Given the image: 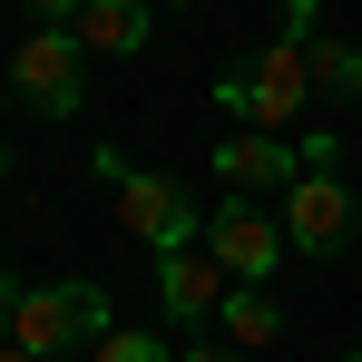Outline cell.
Masks as SVG:
<instances>
[{"mask_svg":"<svg viewBox=\"0 0 362 362\" xmlns=\"http://www.w3.org/2000/svg\"><path fill=\"white\" fill-rule=\"evenodd\" d=\"M216 108H235L245 127H264V137H284V127L313 108V69H303V40H255L245 59L216 69Z\"/></svg>","mask_w":362,"mask_h":362,"instance_id":"6da1fadb","label":"cell"},{"mask_svg":"<svg viewBox=\"0 0 362 362\" xmlns=\"http://www.w3.org/2000/svg\"><path fill=\"white\" fill-rule=\"evenodd\" d=\"M98 177L118 186V226L137 245H157V255H186V245L206 235V206H196V186L157 177V167H127L118 147H98Z\"/></svg>","mask_w":362,"mask_h":362,"instance_id":"7a4b0ae2","label":"cell"},{"mask_svg":"<svg viewBox=\"0 0 362 362\" xmlns=\"http://www.w3.org/2000/svg\"><path fill=\"white\" fill-rule=\"evenodd\" d=\"M118 323H108V294L78 274V284H30L20 313H10V343L30 362H59V353H98Z\"/></svg>","mask_w":362,"mask_h":362,"instance_id":"3957f363","label":"cell"},{"mask_svg":"<svg viewBox=\"0 0 362 362\" xmlns=\"http://www.w3.org/2000/svg\"><path fill=\"white\" fill-rule=\"evenodd\" d=\"M353 186H343V147H333V137H323V127H313V137H303V177L284 186V245H294V255H333V245L353 235Z\"/></svg>","mask_w":362,"mask_h":362,"instance_id":"277c9868","label":"cell"},{"mask_svg":"<svg viewBox=\"0 0 362 362\" xmlns=\"http://www.w3.org/2000/svg\"><path fill=\"white\" fill-rule=\"evenodd\" d=\"M78 30H30L20 49H10V88L40 108V118H78L88 108V78H78Z\"/></svg>","mask_w":362,"mask_h":362,"instance_id":"5b68a950","label":"cell"},{"mask_svg":"<svg viewBox=\"0 0 362 362\" xmlns=\"http://www.w3.org/2000/svg\"><path fill=\"white\" fill-rule=\"evenodd\" d=\"M206 255L226 264V284H264L294 245H284V216H264L255 196H226V206L206 216Z\"/></svg>","mask_w":362,"mask_h":362,"instance_id":"8992f818","label":"cell"},{"mask_svg":"<svg viewBox=\"0 0 362 362\" xmlns=\"http://www.w3.org/2000/svg\"><path fill=\"white\" fill-rule=\"evenodd\" d=\"M226 264L206 255V245H186V255H157V313L177 323V333H196V323H216L226 313Z\"/></svg>","mask_w":362,"mask_h":362,"instance_id":"52a82bcc","label":"cell"},{"mask_svg":"<svg viewBox=\"0 0 362 362\" xmlns=\"http://www.w3.org/2000/svg\"><path fill=\"white\" fill-rule=\"evenodd\" d=\"M216 177L235 186V196L294 186L303 177V147H294V137H264V127H226V137H216Z\"/></svg>","mask_w":362,"mask_h":362,"instance_id":"ba28073f","label":"cell"},{"mask_svg":"<svg viewBox=\"0 0 362 362\" xmlns=\"http://www.w3.org/2000/svg\"><path fill=\"white\" fill-rule=\"evenodd\" d=\"M147 20H157V0H88V10H78V49L137 59V49H147Z\"/></svg>","mask_w":362,"mask_h":362,"instance_id":"9c48e42d","label":"cell"},{"mask_svg":"<svg viewBox=\"0 0 362 362\" xmlns=\"http://www.w3.org/2000/svg\"><path fill=\"white\" fill-rule=\"evenodd\" d=\"M216 323H226V343H235V353H274V343H284V303L264 294V284H235Z\"/></svg>","mask_w":362,"mask_h":362,"instance_id":"30bf717a","label":"cell"},{"mask_svg":"<svg viewBox=\"0 0 362 362\" xmlns=\"http://www.w3.org/2000/svg\"><path fill=\"white\" fill-rule=\"evenodd\" d=\"M303 69H313V88H323V98H362V49H353V40L313 30V40H303Z\"/></svg>","mask_w":362,"mask_h":362,"instance_id":"8fae6325","label":"cell"},{"mask_svg":"<svg viewBox=\"0 0 362 362\" xmlns=\"http://www.w3.org/2000/svg\"><path fill=\"white\" fill-rule=\"evenodd\" d=\"M88 362H177V353H167L157 333H108V343H98Z\"/></svg>","mask_w":362,"mask_h":362,"instance_id":"7c38bea8","label":"cell"},{"mask_svg":"<svg viewBox=\"0 0 362 362\" xmlns=\"http://www.w3.org/2000/svg\"><path fill=\"white\" fill-rule=\"evenodd\" d=\"M20 10H30V30H78L88 0H20Z\"/></svg>","mask_w":362,"mask_h":362,"instance_id":"4fadbf2b","label":"cell"},{"mask_svg":"<svg viewBox=\"0 0 362 362\" xmlns=\"http://www.w3.org/2000/svg\"><path fill=\"white\" fill-rule=\"evenodd\" d=\"M20 294H30V284H20V274L0 264V343H10V313H20Z\"/></svg>","mask_w":362,"mask_h":362,"instance_id":"5bb4252c","label":"cell"},{"mask_svg":"<svg viewBox=\"0 0 362 362\" xmlns=\"http://www.w3.org/2000/svg\"><path fill=\"white\" fill-rule=\"evenodd\" d=\"M177 362H235V353H226V343H186Z\"/></svg>","mask_w":362,"mask_h":362,"instance_id":"9a60e30c","label":"cell"},{"mask_svg":"<svg viewBox=\"0 0 362 362\" xmlns=\"http://www.w3.org/2000/svg\"><path fill=\"white\" fill-rule=\"evenodd\" d=\"M0 362H30V353H20V343H0Z\"/></svg>","mask_w":362,"mask_h":362,"instance_id":"2e32d148","label":"cell"},{"mask_svg":"<svg viewBox=\"0 0 362 362\" xmlns=\"http://www.w3.org/2000/svg\"><path fill=\"white\" fill-rule=\"evenodd\" d=\"M0 177H10V157H0Z\"/></svg>","mask_w":362,"mask_h":362,"instance_id":"e0dca14e","label":"cell"},{"mask_svg":"<svg viewBox=\"0 0 362 362\" xmlns=\"http://www.w3.org/2000/svg\"><path fill=\"white\" fill-rule=\"evenodd\" d=\"M167 10H186V0H167Z\"/></svg>","mask_w":362,"mask_h":362,"instance_id":"ac0fdd59","label":"cell"},{"mask_svg":"<svg viewBox=\"0 0 362 362\" xmlns=\"http://www.w3.org/2000/svg\"><path fill=\"white\" fill-rule=\"evenodd\" d=\"M343 362H362V353H343Z\"/></svg>","mask_w":362,"mask_h":362,"instance_id":"d6986e66","label":"cell"}]
</instances>
